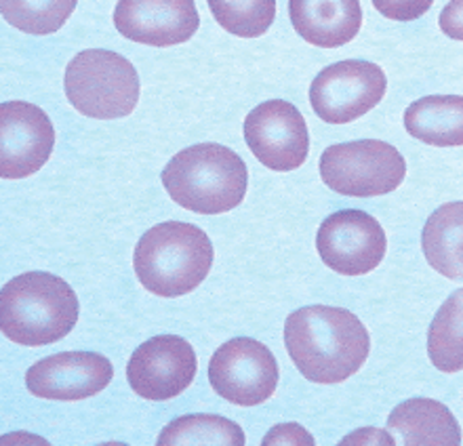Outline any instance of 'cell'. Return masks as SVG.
Instances as JSON below:
<instances>
[{"instance_id": "cell-1", "label": "cell", "mask_w": 463, "mask_h": 446, "mask_svg": "<svg viewBox=\"0 0 463 446\" xmlns=\"http://www.w3.org/2000/svg\"><path fill=\"white\" fill-rule=\"evenodd\" d=\"M285 346L307 381L333 385L363 368L371 352V337L358 316L347 309L310 306L287 318Z\"/></svg>"}, {"instance_id": "cell-2", "label": "cell", "mask_w": 463, "mask_h": 446, "mask_svg": "<svg viewBox=\"0 0 463 446\" xmlns=\"http://www.w3.org/2000/svg\"><path fill=\"white\" fill-rule=\"evenodd\" d=\"M79 316L80 303L72 287L49 271H25L0 290V328L13 344H55L72 333Z\"/></svg>"}, {"instance_id": "cell-3", "label": "cell", "mask_w": 463, "mask_h": 446, "mask_svg": "<svg viewBox=\"0 0 463 446\" xmlns=\"http://www.w3.org/2000/svg\"><path fill=\"white\" fill-rule=\"evenodd\" d=\"M163 185L173 203L201 215H222L247 196L249 169L222 144H196L175 154L163 169Z\"/></svg>"}, {"instance_id": "cell-4", "label": "cell", "mask_w": 463, "mask_h": 446, "mask_svg": "<svg viewBox=\"0 0 463 446\" xmlns=\"http://www.w3.org/2000/svg\"><path fill=\"white\" fill-rule=\"evenodd\" d=\"M213 242L201 228L184 222H165L139 238L133 268L150 293L182 297L204 282L213 268Z\"/></svg>"}, {"instance_id": "cell-5", "label": "cell", "mask_w": 463, "mask_h": 446, "mask_svg": "<svg viewBox=\"0 0 463 446\" xmlns=\"http://www.w3.org/2000/svg\"><path fill=\"white\" fill-rule=\"evenodd\" d=\"M66 97L87 119H125L137 108L139 74L114 51H80L66 68Z\"/></svg>"}, {"instance_id": "cell-6", "label": "cell", "mask_w": 463, "mask_h": 446, "mask_svg": "<svg viewBox=\"0 0 463 446\" xmlns=\"http://www.w3.org/2000/svg\"><path fill=\"white\" fill-rule=\"evenodd\" d=\"M320 177L342 196H383L398 190V185L407 177V160L385 141H347L326 147L323 152Z\"/></svg>"}, {"instance_id": "cell-7", "label": "cell", "mask_w": 463, "mask_h": 446, "mask_svg": "<svg viewBox=\"0 0 463 446\" xmlns=\"http://www.w3.org/2000/svg\"><path fill=\"white\" fill-rule=\"evenodd\" d=\"M279 362L268 346L250 337L223 344L209 362V381L217 396L238 406H257L279 387Z\"/></svg>"}, {"instance_id": "cell-8", "label": "cell", "mask_w": 463, "mask_h": 446, "mask_svg": "<svg viewBox=\"0 0 463 446\" xmlns=\"http://www.w3.org/2000/svg\"><path fill=\"white\" fill-rule=\"evenodd\" d=\"M388 90V79L377 63L347 60L325 68L310 85V103L320 120L347 125L371 112Z\"/></svg>"}, {"instance_id": "cell-9", "label": "cell", "mask_w": 463, "mask_h": 446, "mask_svg": "<svg viewBox=\"0 0 463 446\" xmlns=\"http://www.w3.org/2000/svg\"><path fill=\"white\" fill-rule=\"evenodd\" d=\"M244 141L253 157L269 171H295L310 152L306 119L293 103L269 100L244 119Z\"/></svg>"}, {"instance_id": "cell-10", "label": "cell", "mask_w": 463, "mask_h": 446, "mask_svg": "<svg viewBox=\"0 0 463 446\" xmlns=\"http://www.w3.org/2000/svg\"><path fill=\"white\" fill-rule=\"evenodd\" d=\"M317 249L326 268L344 276H363L383 261L388 238L369 213L345 209L325 219L318 228Z\"/></svg>"}, {"instance_id": "cell-11", "label": "cell", "mask_w": 463, "mask_h": 446, "mask_svg": "<svg viewBox=\"0 0 463 446\" xmlns=\"http://www.w3.org/2000/svg\"><path fill=\"white\" fill-rule=\"evenodd\" d=\"M196 371V352L188 341L177 335H158L133 352L127 379L137 396L165 403L188 390Z\"/></svg>"}, {"instance_id": "cell-12", "label": "cell", "mask_w": 463, "mask_h": 446, "mask_svg": "<svg viewBox=\"0 0 463 446\" xmlns=\"http://www.w3.org/2000/svg\"><path fill=\"white\" fill-rule=\"evenodd\" d=\"M55 147L53 122L28 101L0 103V176L24 179L47 165Z\"/></svg>"}, {"instance_id": "cell-13", "label": "cell", "mask_w": 463, "mask_h": 446, "mask_svg": "<svg viewBox=\"0 0 463 446\" xmlns=\"http://www.w3.org/2000/svg\"><path fill=\"white\" fill-rule=\"evenodd\" d=\"M114 377V366L95 352H61L38 360L25 373L32 396L57 403H76L104 392Z\"/></svg>"}, {"instance_id": "cell-14", "label": "cell", "mask_w": 463, "mask_h": 446, "mask_svg": "<svg viewBox=\"0 0 463 446\" xmlns=\"http://www.w3.org/2000/svg\"><path fill=\"white\" fill-rule=\"evenodd\" d=\"M114 25L133 43L175 47L196 34L201 15L194 0H118Z\"/></svg>"}, {"instance_id": "cell-15", "label": "cell", "mask_w": 463, "mask_h": 446, "mask_svg": "<svg viewBox=\"0 0 463 446\" xmlns=\"http://www.w3.org/2000/svg\"><path fill=\"white\" fill-rule=\"evenodd\" d=\"M288 17L295 32L320 49L344 47L363 28L360 0H288Z\"/></svg>"}, {"instance_id": "cell-16", "label": "cell", "mask_w": 463, "mask_h": 446, "mask_svg": "<svg viewBox=\"0 0 463 446\" xmlns=\"http://www.w3.org/2000/svg\"><path fill=\"white\" fill-rule=\"evenodd\" d=\"M388 432L404 446H459L461 428L445 404L413 398L398 404L388 417Z\"/></svg>"}, {"instance_id": "cell-17", "label": "cell", "mask_w": 463, "mask_h": 446, "mask_svg": "<svg viewBox=\"0 0 463 446\" xmlns=\"http://www.w3.org/2000/svg\"><path fill=\"white\" fill-rule=\"evenodd\" d=\"M404 128L411 138L436 147L463 146V97L430 95L404 109Z\"/></svg>"}, {"instance_id": "cell-18", "label": "cell", "mask_w": 463, "mask_h": 446, "mask_svg": "<svg viewBox=\"0 0 463 446\" xmlns=\"http://www.w3.org/2000/svg\"><path fill=\"white\" fill-rule=\"evenodd\" d=\"M421 249L432 270L463 280V203L442 204L428 217Z\"/></svg>"}, {"instance_id": "cell-19", "label": "cell", "mask_w": 463, "mask_h": 446, "mask_svg": "<svg viewBox=\"0 0 463 446\" xmlns=\"http://www.w3.org/2000/svg\"><path fill=\"white\" fill-rule=\"evenodd\" d=\"M428 354L442 373L463 368V289L455 290L436 312L428 331Z\"/></svg>"}, {"instance_id": "cell-20", "label": "cell", "mask_w": 463, "mask_h": 446, "mask_svg": "<svg viewBox=\"0 0 463 446\" xmlns=\"http://www.w3.org/2000/svg\"><path fill=\"white\" fill-rule=\"evenodd\" d=\"M158 446H244L241 425L220 415H185L177 417L160 432Z\"/></svg>"}, {"instance_id": "cell-21", "label": "cell", "mask_w": 463, "mask_h": 446, "mask_svg": "<svg viewBox=\"0 0 463 446\" xmlns=\"http://www.w3.org/2000/svg\"><path fill=\"white\" fill-rule=\"evenodd\" d=\"M79 0H0L3 17L24 34L47 36L63 28Z\"/></svg>"}, {"instance_id": "cell-22", "label": "cell", "mask_w": 463, "mask_h": 446, "mask_svg": "<svg viewBox=\"0 0 463 446\" xmlns=\"http://www.w3.org/2000/svg\"><path fill=\"white\" fill-rule=\"evenodd\" d=\"M215 22L230 34L260 38L276 19V0H207Z\"/></svg>"}, {"instance_id": "cell-23", "label": "cell", "mask_w": 463, "mask_h": 446, "mask_svg": "<svg viewBox=\"0 0 463 446\" xmlns=\"http://www.w3.org/2000/svg\"><path fill=\"white\" fill-rule=\"evenodd\" d=\"M434 0H373L377 13L394 22H415L432 9Z\"/></svg>"}, {"instance_id": "cell-24", "label": "cell", "mask_w": 463, "mask_h": 446, "mask_svg": "<svg viewBox=\"0 0 463 446\" xmlns=\"http://www.w3.org/2000/svg\"><path fill=\"white\" fill-rule=\"evenodd\" d=\"M261 444H306L312 446L314 438L307 434L304 428L295 423H287V425H276V428L269 430V434L263 438Z\"/></svg>"}, {"instance_id": "cell-25", "label": "cell", "mask_w": 463, "mask_h": 446, "mask_svg": "<svg viewBox=\"0 0 463 446\" xmlns=\"http://www.w3.org/2000/svg\"><path fill=\"white\" fill-rule=\"evenodd\" d=\"M440 30L453 41H463V0H449L439 17Z\"/></svg>"}]
</instances>
